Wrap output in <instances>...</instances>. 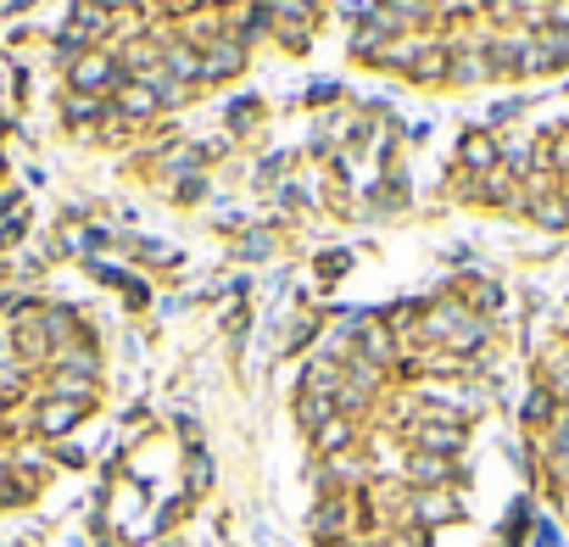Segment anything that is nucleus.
I'll return each mask as SVG.
<instances>
[{
  "instance_id": "f257e3e1",
  "label": "nucleus",
  "mask_w": 569,
  "mask_h": 547,
  "mask_svg": "<svg viewBox=\"0 0 569 547\" xmlns=\"http://www.w3.org/2000/svg\"><path fill=\"white\" fill-rule=\"evenodd\" d=\"M425 341H441V347H452V352H475V347L486 341V319H475V314L458 308V302H441V308L425 314Z\"/></svg>"
},
{
  "instance_id": "f03ea898",
  "label": "nucleus",
  "mask_w": 569,
  "mask_h": 547,
  "mask_svg": "<svg viewBox=\"0 0 569 547\" xmlns=\"http://www.w3.org/2000/svg\"><path fill=\"white\" fill-rule=\"evenodd\" d=\"M240 68H246V40L240 34H218L201 51V79H234Z\"/></svg>"
},
{
  "instance_id": "7ed1b4c3",
  "label": "nucleus",
  "mask_w": 569,
  "mask_h": 547,
  "mask_svg": "<svg viewBox=\"0 0 569 547\" xmlns=\"http://www.w3.org/2000/svg\"><path fill=\"white\" fill-rule=\"evenodd\" d=\"M458 447H463V425H458V419H425V425H419V452L452 458Z\"/></svg>"
},
{
  "instance_id": "20e7f679",
  "label": "nucleus",
  "mask_w": 569,
  "mask_h": 547,
  "mask_svg": "<svg viewBox=\"0 0 569 547\" xmlns=\"http://www.w3.org/2000/svg\"><path fill=\"white\" fill-rule=\"evenodd\" d=\"M157 107H162L157 79H129V84L118 90V112H129V118H151Z\"/></svg>"
},
{
  "instance_id": "39448f33",
  "label": "nucleus",
  "mask_w": 569,
  "mask_h": 547,
  "mask_svg": "<svg viewBox=\"0 0 569 547\" xmlns=\"http://www.w3.org/2000/svg\"><path fill=\"white\" fill-rule=\"evenodd\" d=\"M375 18L386 23V34H397V29H413V23L430 18V0H380Z\"/></svg>"
},
{
  "instance_id": "423d86ee",
  "label": "nucleus",
  "mask_w": 569,
  "mask_h": 547,
  "mask_svg": "<svg viewBox=\"0 0 569 547\" xmlns=\"http://www.w3.org/2000/svg\"><path fill=\"white\" fill-rule=\"evenodd\" d=\"M68 23H73L68 34L96 40V34H107V29H112V12H107V0H73V18H68Z\"/></svg>"
},
{
  "instance_id": "0eeeda50",
  "label": "nucleus",
  "mask_w": 569,
  "mask_h": 547,
  "mask_svg": "<svg viewBox=\"0 0 569 547\" xmlns=\"http://www.w3.org/2000/svg\"><path fill=\"white\" fill-rule=\"evenodd\" d=\"M112 79H118V62H107V57H84V62L73 68V96H101Z\"/></svg>"
},
{
  "instance_id": "6e6552de",
  "label": "nucleus",
  "mask_w": 569,
  "mask_h": 547,
  "mask_svg": "<svg viewBox=\"0 0 569 547\" xmlns=\"http://www.w3.org/2000/svg\"><path fill=\"white\" fill-rule=\"evenodd\" d=\"M79 419H84V402H73V397H51V402L40 408V430H46V436H68Z\"/></svg>"
},
{
  "instance_id": "1a4fd4ad",
  "label": "nucleus",
  "mask_w": 569,
  "mask_h": 547,
  "mask_svg": "<svg viewBox=\"0 0 569 547\" xmlns=\"http://www.w3.org/2000/svg\"><path fill=\"white\" fill-rule=\"evenodd\" d=\"M162 68H168L173 84H190V79H201V51H190V46H168Z\"/></svg>"
},
{
  "instance_id": "9d476101",
  "label": "nucleus",
  "mask_w": 569,
  "mask_h": 547,
  "mask_svg": "<svg viewBox=\"0 0 569 547\" xmlns=\"http://www.w3.org/2000/svg\"><path fill=\"white\" fill-rule=\"evenodd\" d=\"M18 352H23V358H51V336H46V319H40V314H29V319L18 325Z\"/></svg>"
},
{
  "instance_id": "9b49d317",
  "label": "nucleus",
  "mask_w": 569,
  "mask_h": 547,
  "mask_svg": "<svg viewBox=\"0 0 569 547\" xmlns=\"http://www.w3.org/2000/svg\"><path fill=\"white\" fill-rule=\"evenodd\" d=\"M447 469H452V464H447L441 452H413V458H408V475H413L425 491H436V486L447 480Z\"/></svg>"
},
{
  "instance_id": "f8f14e48",
  "label": "nucleus",
  "mask_w": 569,
  "mask_h": 547,
  "mask_svg": "<svg viewBox=\"0 0 569 547\" xmlns=\"http://www.w3.org/2000/svg\"><path fill=\"white\" fill-rule=\"evenodd\" d=\"M347 519H352V503H347V497H330V503H319L313 530H319L325 541H336V530H347Z\"/></svg>"
},
{
  "instance_id": "ddd939ff",
  "label": "nucleus",
  "mask_w": 569,
  "mask_h": 547,
  "mask_svg": "<svg viewBox=\"0 0 569 547\" xmlns=\"http://www.w3.org/2000/svg\"><path fill=\"white\" fill-rule=\"evenodd\" d=\"M452 514H458V503H452L447 491H419V497H413V519H425V525L452 519Z\"/></svg>"
},
{
  "instance_id": "4468645a",
  "label": "nucleus",
  "mask_w": 569,
  "mask_h": 547,
  "mask_svg": "<svg viewBox=\"0 0 569 547\" xmlns=\"http://www.w3.org/2000/svg\"><path fill=\"white\" fill-rule=\"evenodd\" d=\"M162 57H168V51H162L157 40H129V46H123V68H134V73H151Z\"/></svg>"
},
{
  "instance_id": "2eb2a0df",
  "label": "nucleus",
  "mask_w": 569,
  "mask_h": 547,
  "mask_svg": "<svg viewBox=\"0 0 569 547\" xmlns=\"http://www.w3.org/2000/svg\"><path fill=\"white\" fill-rule=\"evenodd\" d=\"M458 157H463L469 168H480V173H491V168H497V140H491V135H469Z\"/></svg>"
},
{
  "instance_id": "dca6fc26",
  "label": "nucleus",
  "mask_w": 569,
  "mask_h": 547,
  "mask_svg": "<svg viewBox=\"0 0 569 547\" xmlns=\"http://www.w3.org/2000/svg\"><path fill=\"white\" fill-rule=\"evenodd\" d=\"M552 402H558V397H552L547 386H536V391L525 397V408H519V414H525V425H552Z\"/></svg>"
},
{
  "instance_id": "f3484780",
  "label": "nucleus",
  "mask_w": 569,
  "mask_h": 547,
  "mask_svg": "<svg viewBox=\"0 0 569 547\" xmlns=\"http://www.w3.org/2000/svg\"><path fill=\"white\" fill-rule=\"evenodd\" d=\"M530 218L547 223V229H563V223H569V207H563L558 196H536V201H530Z\"/></svg>"
},
{
  "instance_id": "a211bd4d",
  "label": "nucleus",
  "mask_w": 569,
  "mask_h": 547,
  "mask_svg": "<svg viewBox=\"0 0 569 547\" xmlns=\"http://www.w3.org/2000/svg\"><path fill=\"white\" fill-rule=\"evenodd\" d=\"M447 62H452V57L436 46V51H419V57H413V73H419V79H441V73H447Z\"/></svg>"
},
{
  "instance_id": "6ab92c4d",
  "label": "nucleus",
  "mask_w": 569,
  "mask_h": 547,
  "mask_svg": "<svg viewBox=\"0 0 569 547\" xmlns=\"http://www.w3.org/2000/svg\"><path fill=\"white\" fill-rule=\"evenodd\" d=\"M313 436H319V447H325V452H336L341 441H352V425H347V419L336 414V419H330V425H319Z\"/></svg>"
},
{
  "instance_id": "aec40b11",
  "label": "nucleus",
  "mask_w": 569,
  "mask_h": 547,
  "mask_svg": "<svg viewBox=\"0 0 569 547\" xmlns=\"http://www.w3.org/2000/svg\"><path fill=\"white\" fill-rule=\"evenodd\" d=\"M480 73H491V57H486V51H469V57H458V79H480Z\"/></svg>"
},
{
  "instance_id": "412c9836",
  "label": "nucleus",
  "mask_w": 569,
  "mask_h": 547,
  "mask_svg": "<svg viewBox=\"0 0 569 547\" xmlns=\"http://www.w3.org/2000/svg\"><path fill=\"white\" fill-rule=\"evenodd\" d=\"M212 480V464H207V452H190V491H201Z\"/></svg>"
},
{
  "instance_id": "4be33fe9",
  "label": "nucleus",
  "mask_w": 569,
  "mask_h": 547,
  "mask_svg": "<svg viewBox=\"0 0 569 547\" xmlns=\"http://www.w3.org/2000/svg\"><path fill=\"white\" fill-rule=\"evenodd\" d=\"M68 112H73V118H96V112H101V101H96V96H73V101H68Z\"/></svg>"
},
{
  "instance_id": "5701e85b",
  "label": "nucleus",
  "mask_w": 569,
  "mask_h": 547,
  "mask_svg": "<svg viewBox=\"0 0 569 547\" xmlns=\"http://www.w3.org/2000/svg\"><path fill=\"white\" fill-rule=\"evenodd\" d=\"M229 112H234V129H246V123H251V118H257V101H234V107H229Z\"/></svg>"
},
{
  "instance_id": "b1692460",
  "label": "nucleus",
  "mask_w": 569,
  "mask_h": 547,
  "mask_svg": "<svg viewBox=\"0 0 569 547\" xmlns=\"http://www.w3.org/2000/svg\"><path fill=\"white\" fill-rule=\"evenodd\" d=\"M240 251H246V257H262V251H268V235H246V246H240Z\"/></svg>"
},
{
  "instance_id": "393cba45",
  "label": "nucleus",
  "mask_w": 569,
  "mask_h": 547,
  "mask_svg": "<svg viewBox=\"0 0 569 547\" xmlns=\"http://www.w3.org/2000/svg\"><path fill=\"white\" fill-rule=\"evenodd\" d=\"M397 547H425V541H419V536H402V541H397Z\"/></svg>"
},
{
  "instance_id": "a878e982",
  "label": "nucleus",
  "mask_w": 569,
  "mask_h": 547,
  "mask_svg": "<svg viewBox=\"0 0 569 547\" xmlns=\"http://www.w3.org/2000/svg\"><path fill=\"white\" fill-rule=\"evenodd\" d=\"M0 497H7V464H0Z\"/></svg>"
},
{
  "instance_id": "bb28decb",
  "label": "nucleus",
  "mask_w": 569,
  "mask_h": 547,
  "mask_svg": "<svg viewBox=\"0 0 569 547\" xmlns=\"http://www.w3.org/2000/svg\"><path fill=\"white\" fill-rule=\"evenodd\" d=\"M107 7H118V0H107ZM123 7H134V0H123Z\"/></svg>"
},
{
  "instance_id": "cd10ccee",
  "label": "nucleus",
  "mask_w": 569,
  "mask_h": 547,
  "mask_svg": "<svg viewBox=\"0 0 569 547\" xmlns=\"http://www.w3.org/2000/svg\"><path fill=\"white\" fill-rule=\"evenodd\" d=\"M563 330H569V308H563Z\"/></svg>"
},
{
  "instance_id": "c85d7f7f",
  "label": "nucleus",
  "mask_w": 569,
  "mask_h": 547,
  "mask_svg": "<svg viewBox=\"0 0 569 547\" xmlns=\"http://www.w3.org/2000/svg\"><path fill=\"white\" fill-rule=\"evenodd\" d=\"M0 352H7V341H0Z\"/></svg>"
}]
</instances>
